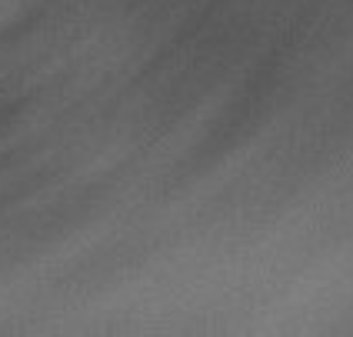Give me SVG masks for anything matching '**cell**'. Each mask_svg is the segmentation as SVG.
Wrapping results in <instances>:
<instances>
[]
</instances>
